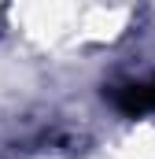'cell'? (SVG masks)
<instances>
[{"instance_id":"1","label":"cell","mask_w":155,"mask_h":159,"mask_svg":"<svg viewBox=\"0 0 155 159\" xmlns=\"http://www.w3.org/2000/svg\"><path fill=\"white\" fill-rule=\"evenodd\" d=\"M111 100L122 115H148V111H155V78L126 81L111 93Z\"/></svg>"}]
</instances>
